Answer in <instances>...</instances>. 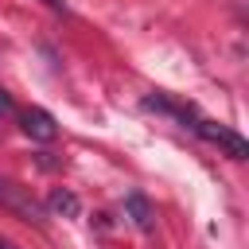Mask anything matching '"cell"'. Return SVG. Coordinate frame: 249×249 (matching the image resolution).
Listing matches in <instances>:
<instances>
[{
  "label": "cell",
  "instance_id": "obj_3",
  "mask_svg": "<svg viewBox=\"0 0 249 249\" xmlns=\"http://www.w3.org/2000/svg\"><path fill=\"white\" fill-rule=\"evenodd\" d=\"M19 128H23L31 140H39V144H51V140L58 136V124H54V117H51L47 109H23V113H19Z\"/></svg>",
  "mask_w": 249,
  "mask_h": 249
},
{
  "label": "cell",
  "instance_id": "obj_5",
  "mask_svg": "<svg viewBox=\"0 0 249 249\" xmlns=\"http://www.w3.org/2000/svg\"><path fill=\"white\" fill-rule=\"evenodd\" d=\"M124 218H128L140 233H152V226H156V210H152V202H148L140 191H128V195H124Z\"/></svg>",
  "mask_w": 249,
  "mask_h": 249
},
{
  "label": "cell",
  "instance_id": "obj_6",
  "mask_svg": "<svg viewBox=\"0 0 249 249\" xmlns=\"http://www.w3.org/2000/svg\"><path fill=\"white\" fill-rule=\"evenodd\" d=\"M47 210H51V214H58V218H78V214H82V202H78V195H74V191L54 187V191L47 195Z\"/></svg>",
  "mask_w": 249,
  "mask_h": 249
},
{
  "label": "cell",
  "instance_id": "obj_4",
  "mask_svg": "<svg viewBox=\"0 0 249 249\" xmlns=\"http://www.w3.org/2000/svg\"><path fill=\"white\" fill-rule=\"evenodd\" d=\"M144 109H148V113H163V117L179 121V128H191V121L198 117L191 105H179V101H171L167 93H148V97H144Z\"/></svg>",
  "mask_w": 249,
  "mask_h": 249
},
{
  "label": "cell",
  "instance_id": "obj_8",
  "mask_svg": "<svg viewBox=\"0 0 249 249\" xmlns=\"http://www.w3.org/2000/svg\"><path fill=\"white\" fill-rule=\"evenodd\" d=\"M43 4H47L51 12H58V16H66V12H70V4H66V0H43Z\"/></svg>",
  "mask_w": 249,
  "mask_h": 249
},
{
  "label": "cell",
  "instance_id": "obj_1",
  "mask_svg": "<svg viewBox=\"0 0 249 249\" xmlns=\"http://www.w3.org/2000/svg\"><path fill=\"white\" fill-rule=\"evenodd\" d=\"M191 132H195V136H202L206 144H214L218 152H226L230 160H245V156H249L245 136H241V132H233V128H230V124H222V121L195 117V121H191Z\"/></svg>",
  "mask_w": 249,
  "mask_h": 249
},
{
  "label": "cell",
  "instance_id": "obj_2",
  "mask_svg": "<svg viewBox=\"0 0 249 249\" xmlns=\"http://www.w3.org/2000/svg\"><path fill=\"white\" fill-rule=\"evenodd\" d=\"M0 206L12 210L19 222H31V226H43V222H47L43 206H39L23 187H16V183H8V179H0Z\"/></svg>",
  "mask_w": 249,
  "mask_h": 249
},
{
  "label": "cell",
  "instance_id": "obj_7",
  "mask_svg": "<svg viewBox=\"0 0 249 249\" xmlns=\"http://www.w3.org/2000/svg\"><path fill=\"white\" fill-rule=\"evenodd\" d=\"M12 113H16V101H12V93H8V89H0V121H4V117H12Z\"/></svg>",
  "mask_w": 249,
  "mask_h": 249
},
{
  "label": "cell",
  "instance_id": "obj_9",
  "mask_svg": "<svg viewBox=\"0 0 249 249\" xmlns=\"http://www.w3.org/2000/svg\"><path fill=\"white\" fill-rule=\"evenodd\" d=\"M0 249H12V245H0Z\"/></svg>",
  "mask_w": 249,
  "mask_h": 249
}]
</instances>
